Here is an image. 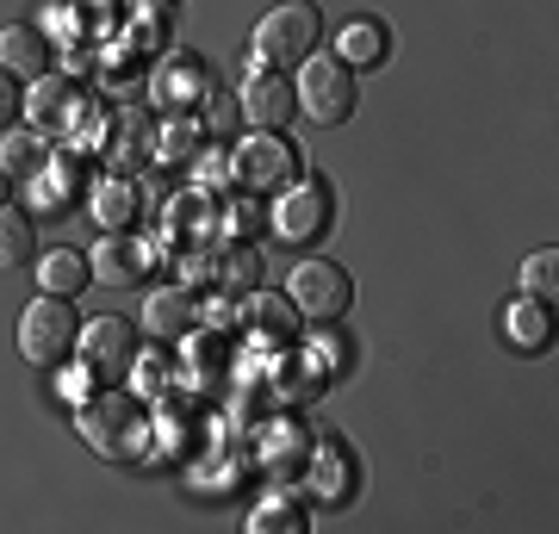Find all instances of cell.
Masks as SVG:
<instances>
[{"mask_svg": "<svg viewBox=\"0 0 559 534\" xmlns=\"http://www.w3.org/2000/svg\"><path fill=\"white\" fill-rule=\"evenodd\" d=\"M261 286V256L255 249H230V256L218 261V293L224 298H249Z\"/></svg>", "mask_w": 559, "mask_h": 534, "instance_id": "obj_22", "label": "cell"}, {"mask_svg": "<svg viewBox=\"0 0 559 534\" xmlns=\"http://www.w3.org/2000/svg\"><path fill=\"white\" fill-rule=\"evenodd\" d=\"M87 268H94L106 286H143L150 268H156V249H150L143 237H131V230H106L100 249L87 256Z\"/></svg>", "mask_w": 559, "mask_h": 534, "instance_id": "obj_10", "label": "cell"}, {"mask_svg": "<svg viewBox=\"0 0 559 534\" xmlns=\"http://www.w3.org/2000/svg\"><path fill=\"white\" fill-rule=\"evenodd\" d=\"M81 441L106 460H138L150 448V404L138 392H87L75 404Z\"/></svg>", "mask_w": 559, "mask_h": 534, "instance_id": "obj_1", "label": "cell"}, {"mask_svg": "<svg viewBox=\"0 0 559 534\" xmlns=\"http://www.w3.org/2000/svg\"><path fill=\"white\" fill-rule=\"evenodd\" d=\"M87 212H94L100 230H124V224L138 218V187H131L124 175L94 180V187H87Z\"/></svg>", "mask_w": 559, "mask_h": 534, "instance_id": "obj_15", "label": "cell"}, {"mask_svg": "<svg viewBox=\"0 0 559 534\" xmlns=\"http://www.w3.org/2000/svg\"><path fill=\"white\" fill-rule=\"evenodd\" d=\"M522 293L528 298H547L554 305V293H559V249L547 242V249H535V256L522 261Z\"/></svg>", "mask_w": 559, "mask_h": 534, "instance_id": "obj_23", "label": "cell"}, {"mask_svg": "<svg viewBox=\"0 0 559 534\" xmlns=\"http://www.w3.org/2000/svg\"><path fill=\"white\" fill-rule=\"evenodd\" d=\"M25 119H32V131H69V124L81 119V87L69 75H38L32 81V94H25Z\"/></svg>", "mask_w": 559, "mask_h": 534, "instance_id": "obj_11", "label": "cell"}, {"mask_svg": "<svg viewBox=\"0 0 559 534\" xmlns=\"http://www.w3.org/2000/svg\"><path fill=\"white\" fill-rule=\"evenodd\" d=\"M131 373H138V397L168 392V367H162V360H131Z\"/></svg>", "mask_w": 559, "mask_h": 534, "instance_id": "obj_25", "label": "cell"}, {"mask_svg": "<svg viewBox=\"0 0 559 534\" xmlns=\"http://www.w3.org/2000/svg\"><path fill=\"white\" fill-rule=\"evenodd\" d=\"M87 280H94V268H87L81 249H50V256H38V286H44V293L75 298Z\"/></svg>", "mask_w": 559, "mask_h": 534, "instance_id": "obj_18", "label": "cell"}, {"mask_svg": "<svg viewBox=\"0 0 559 534\" xmlns=\"http://www.w3.org/2000/svg\"><path fill=\"white\" fill-rule=\"evenodd\" d=\"M249 529L255 534H274V529H305V510H299V497H267L261 510H249Z\"/></svg>", "mask_w": 559, "mask_h": 534, "instance_id": "obj_24", "label": "cell"}, {"mask_svg": "<svg viewBox=\"0 0 559 534\" xmlns=\"http://www.w3.org/2000/svg\"><path fill=\"white\" fill-rule=\"evenodd\" d=\"M385 25L380 20H342V32H336V57L348 62V69H373V62H385Z\"/></svg>", "mask_w": 559, "mask_h": 534, "instance_id": "obj_17", "label": "cell"}, {"mask_svg": "<svg viewBox=\"0 0 559 534\" xmlns=\"http://www.w3.org/2000/svg\"><path fill=\"white\" fill-rule=\"evenodd\" d=\"M503 330H510V342H516L522 355H535V348H547V342H554V305L522 293L516 305H510V317H503Z\"/></svg>", "mask_w": 559, "mask_h": 534, "instance_id": "obj_16", "label": "cell"}, {"mask_svg": "<svg viewBox=\"0 0 559 534\" xmlns=\"http://www.w3.org/2000/svg\"><path fill=\"white\" fill-rule=\"evenodd\" d=\"M293 94H299V112L318 124H348V112H355V69L342 57H311L299 62V81H293Z\"/></svg>", "mask_w": 559, "mask_h": 534, "instance_id": "obj_4", "label": "cell"}, {"mask_svg": "<svg viewBox=\"0 0 559 534\" xmlns=\"http://www.w3.org/2000/svg\"><path fill=\"white\" fill-rule=\"evenodd\" d=\"M0 69L7 75H50V44H44L38 25H7L0 32Z\"/></svg>", "mask_w": 559, "mask_h": 534, "instance_id": "obj_14", "label": "cell"}, {"mask_svg": "<svg viewBox=\"0 0 559 534\" xmlns=\"http://www.w3.org/2000/svg\"><path fill=\"white\" fill-rule=\"evenodd\" d=\"M32 249H38L32 218H25L20 205H0V268H20V261H32Z\"/></svg>", "mask_w": 559, "mask_h": 534, "instance_id": "obj_19", "label": "cell"}, {"mask_svg": "<svg viewBox=\"0 0 559 534\" xmlns=\"http://www.w3.org/2000/svg\"><path fill=\"white\" fill-rule=\"evenodd\" d=\"M230 175H237L249 193H280L286 180H299V150L280 138V131H249V138L230 150Z\"/></svg>", "mask_w": 559, "mask_h": 534, "instance_id": "obj_6", "label": "cell"}, {"mask_svg": "<svg viewBox=\"0 0 559 534\" xmlns=\"http://www.w3.org/2000/svg\"><path fill=\"white\" fill-rule=\"evenodd\" d=\"M143 323H150V336H162V342L193 336V323H200V298L187 293V286H168V293H156L150 305H143Z\"/></svg>", "mask_w": 559, "mask_h": 534, "instance_id": "obj_13", "label": "cell"}, {"mask_svg": "<svg viewBox=\"0 0 559 534\" xmlns=\"http://www.w3.org/2000/svg\"><path fill=\"white\" fill-rule=\"evenodd\" d=\"M242 119H249V131H286V119L299 112V94H293V81L280 75V69H255V75L242 81Z\"/></svg>", "mask_w": 559, "mask_h": 534, "instance_id": "obj_9", "label": "cell"}, {"mask_svg": "<svg viewBox=\"0 0 559 534\" xmlns=\"http://www.w3.org/2000/svg\"><path fill=\"white\" fill-rule=\"evenodd\" d=\"M156 99L175 112V119H187L200 99H212V69H205L200 57H175V62L156 75Z\"/></svg>", "mask_w": 559, "mask_h": 534, "instance_id": "obj_12", "label": "cell"}, {"mask_svg": "<svg viewBox=\"0 0 559 534\" xmlns=\"http://www.w3.org/2000/svg\"><path fill=\"white\" fill-rule=\"evenodd\" d=\"M38 168H44V131H13V124H7L0 175H38Z\"/></svg>", "mask_w": 559, "mask_h": 534, "instance_id": "obj_21", "label": "cell"}, {"mask_svg": "<svg viewBox=\"0 0 559 534\" xmlns=\"http://www.w3.org/2000/svg\"><path fill=\"white\" fill-rule=\"evenodd\" d=\"M25 112V94H20V81L7 75V69H0V131H7V124L20 119Z\"/></svg>", "mask_w": 559, "mask_h": 534, "instance_id": "obj_26", "label": "cell"}, {"mask_svg": "<svg viewBox=\"0 0 559 534\" xmlns=\"http://www.w3.org/2000/svg\"><path fill=\"white\" fill-rule=\"evenodd\" d=\"M330 218H336V199H330V187L323 180H286L274 199V237L280 242H318L323 230H330Z\"/></svg>", "mask_w": 559, "mask_h": 534, "instance_id": "obj_7", "label": "cell"}, {"mask_svg": "<svg viewBox=\"0 0 559 534\" xmlns=\"http://www.w3.org/2000/svg\"><path fill=\"white\" fill-rule=\"evenodd\" d=\"M318 44H323V13L311 0H280V7H267L261 25H255L261 69H293V62H305Z\"/></svg>", "mask_w": 559, "mask_h": 534, "instance_id": "obj_2", "label": "cell"}, {"mask_svg": "<svg viewBox=\"0 0 559 534\" xmlns=\"http://www.w3.org/2000/svg\"><path fill=\"white\" fill-rule=\"evenodd\" d=\"M286 305L299 317H311V323H336V317L355 305V280H348V268L311 256V261L293 268V280H286Z\"/></svg>", "mask_w": 559, "mask_h": 534, "instance_id": "obj_5", "label": "cell"}, {"mask_svg": "<svg viewBox=\"0 0 559 534\" xmlns=\"http://www.w3.org/2000/svg\"><path fill=\"white\" fill-rule=\"evenodd\" d=\"M69 193H75V168H69V156H50L38 175H32V199H38L44 212H62Z\"/></svg>", "mask_w": 559, "mask_h": 534, "instance_id": "obj_20", "label": "cell"}, {"mask_svg": "<svg viewBox=\"0 0 559 534\" xmlns=\"http://www.w3.org/2000/svg\"><path fill=\"white\" fill-rule=\"evenodd\" d=\"M75 360L94 373V385H100V379H124L131 360H138V330H131L124 317H94V323H81Z\"/></svg>", "mask_w": 559, "mask_h": 534, "instance_id": "obj_8", "label": "cell"}, {"mask_svg": "<svg viewBox=\"0 0 559 534\" xmlns=\"http://www.w3.org/2000/svg\"><path fill=\"white\" fill-rule=\"evenodd\" d=\"M162 156H168V162H187V156H193V124H175V131H168V150H162Z\"/></svg>", "mask_w": 559, "mask_h": 534, "instance_id": "obj_27", "label": "cell"}, {"mask_svg": "<svg viewBox=\"0 0 559 534\" xmlns=\"http://www.w3.org/2000/svg\"><path fill=\"white\" fill-rule=\"evenodd\" d=\"M150 7H175V0H150Z\"/></svg>", "mask_w": 559, "mask_h": 534, "instance_id": "obj_29", "label": "cell"}, {"mask_svg": "<svg viewBox=\"0 0 559 534\" xmlns=\"http://www.w3.org/2000/svg\"><path fill=\"white\" fill-rule=\"evenodd\" d=\"M0 205H7V175H0Z\"/></svg>", "mask_w": 559, "mask_h": 534, "instance_id": "obj_28", "label": "cell"}, {"mask_svg": "<svg viewBox=\"0 0 559 534\" xmlns=\"http://www.w3.org/2000/svg\"><path fill=\"white\" fill-rule=\"evenodd\" d=\"M75 336H81L75 298L44 293V298L25 305V317H20V355L32 360V367H62V360L75 355Z\"/></svg>", "mask_w": 559, "mask_h": 534, "instance_id": "obj_3", "label": "cell"}]
</instances>
